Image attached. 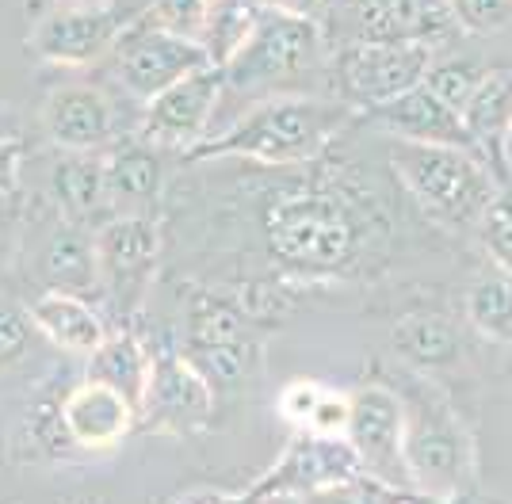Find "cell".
<instances>
[{"instance_id":"cell-32","label":"cell","mask_w":512,"mask_h":504,"mask_svg":"<svg viewBox=\"0 0 512 504\" xmlns=\"http://www.w3.org/2000/svg\"><path fill=\"white\" fill-rule=\"evenodd\" d=\"M463 35L497 39L512 35V0H448Z\"/></svg>"},{"instance_id":"cell-37","label":"cell","mask_w":512,"mask_h":504,"mask_svg":"<svg viewBox=\"0 0 512 504\" xmlns=\"http://www.w3.org/2000/svg\"><path fill=\"white\" fill-rule=\"evenodd\" d=\"M264 12H279V16H299V20H321L329 0H253Z\"/></svg>"},{"instance_id":"cell-25","label":"cell","mask_w":512,"mask_h":504,"mask_svg":"<svg viewBox=\"0 0 512 504\" xmlns=\"http://www.w3.org/2000/svg\"><path fill=\"white\" fill-rule=\"evenodd\" d=\"M153 371V348L134 329H115L100 340V348L88 356V378L115 386L134 405H142L146 382Z\"/></svg>"},{"instance_id":"cell-39","label":"cell","mask_w":512,"mask_h":504,"mask_svg":"<svg viewBox=\"0 0 512 504\" xmlns=\"http://www.w3.org/2000/svg\"><path fill=\"white\" fill-rule=\"evenodd\" d=\"M58 4H115V0H58Z\"/></svg>"},{"instance_id":"cell-10","label":"cell","mask_w":512,"mask_h":504,"mask_svg":"<svg viewBox=\"0 0 512 504\" xmlns=\"http://www.w3.org/2000/svg\"><path fill=\"white\" fill-rule=\"evenodd\" d=\"M214 420V386L180 348H153V371L138 405V428L172 440H195Z\"/></svg>"},{"instance_id":"cell-12","label":"cell","mask_w":512,"mask_h":504,"mask_svg":"<svg viewBox=\"0 0 512 504\" xmlns=\"http://www.w3.org/2000/svg\"><path fill=\"white\" fill-rule=\"evenodd\" d=\"M134 12L115 4H58L31 27L27 50L58 69H85L111 58Z\"/></svg>"},{"instance_id":"cell-18","label":"cell","mask_w":512,"mask_h":504,"mask_svg":"<svg viewBox=\"0 0 512 504\" xmlns=\"http://www.w3.org/2000/svg\"><path fill=\"white\" fill-rule=\"evenodd\" d=\"M65 436L81 451H111L138 428V405L115 386L85 378L62 398Z\"/></svg>"},{"instance_id":"cell-3","label":"cell","mask_w":512,"mask_h":504,"mask_svg":"<svg viewBox=\"0 0 512 504\" xmlns=\"http://www.w3.org/2000/svg\"><path fill=\"white\" fill-rule=\"evenodd\" d=\"M394 390L406 409L402 455L413 493L432 501H459L478 493V443L440 382L406 367L402 386Z\"/></svg>"},{"instance_id":"cell-16","label":"cell","mask_w":512,"mask_h":504,"mask_svg":"<svg viewBox=\"0 0 512 504\" xmlns=\"http://www.w3.org/2000/svg\"><path fill=\"white\" fill-rule=\"evenodd\" d=\"M43 130L62 153H104L119 142V111L100 84L69 81L46 92Z\"/></svg>"},{"instance_id":"cell-13","label":"cell","mask_w":512,"mask_h":504,"mask_svg":"<svg viewBox=\"0 0 512 504\" xmlns=\"http://www.w3.org/2000/svg\"><path fill=\"white\" fill-rule=\"evenodd\" d=\"M203 65H211V58L199 42L161 31L142 16L127 23V31L119 35L115 50H111V73H115L119 88L138 104H150L157 92H165L169 84Z\"/></svg>"},{"instance_id":"cell-35","label":"cell","mask_w":512,"mask_h":504,"mask_svg":"<svg viewBox=\"0 0 512 504\" xmlns=\"http://www.w3.org/2000/svg\"><path fill=\"white\" fill-rule=\"evenodd\" d=\"M23 138L16 130L0 126V195H16L20 191V172H23Z\"/></svg>"},{"instance_id":"cell-17","label":"cell","mask_w":512,"mask_h":504,"mask_svg":"<svg viewBox=\"0 0 512 504\" xmlns=\"http://www.w3.org/2000/svg\"><path fill=\"white\" fill-rule=\"evenodd\" d=\"M360 123H371L375 130H383L386 138H394V142H428V146L474 149L467 126H463V115L451 104H444L425 81L406 88L402 96H394L386 104L363 111Z\"/></svg>"},{"instance_id":"cell-15","label":"cell","mask_w":512,"mask_h":504,"mask_svg":"<svg viewBox=\"0 0 512 504\" xmlns=\"http://www.w3.org/2000/svg\"><path fill=\"white\" fill-rule=\"evenodd\" d=\"M226 96V77L218 65H203L188 77L169 84L165 92H157L150 104H142V123L138 138L157 149H176L188 153L195 142H203L211 134V119L218 104Z\"/></svg>"},{"instance_id":"cell-14","label":"cell","mask_w":512,"mask_h":504,"mask_svg":"<svg viewBox=\"0 0 512 504\" xmlns=\"http://www.w3.org/2000/svg\"><path fill=\"white\" fill-rule=\"evenodd\" d=\"M180 352L207 375L214 390H226L253 371L260 344L245 310L218 294H199L188 310V333Z\"/></svg>"},{"instance_id":"cell-11","label":"cell","mask_w":512,"mask_h":504,"mask_svg":"<svg viewBox=\"0 0 512 504\" xmlns=\"http://www.w3.org/2000/svg\"><path fill=\"white\" fill-rule=\"evenodd\" d=\"M352 409H348V428L344 440L352 443L360 466L383 482L386 489H394L398 497H417L409 485L406 455H402V428H406V409L402 398L390 382H360L356 390H348Z\"/></svg>"},{"instance_id":"cell-30","label":"cell","mask_w":512,"mask_h":504,"mask_svg":"<svg viewBox=\"0 0 512 504\" xmlns=\"http://www.w3.org/2000/svg\"><path fill=\"white\" fill-rule=\"evenodd\" d=\"M214 0H150L142 20L161 27V31H172L180 39H203V27L211 20Z\"/></svg>"},{"instance_id":"cell-33","label":"cell","mask_w":512,"mask_h":504,"mask_svg":"<svg viewBox=\"0 0 512 504\" xmlns=\"http://www.w3.org/2000/svg\"><path fill=\"white\" fill-rule=\"evenodd\" d=\"M321 394H325V382L318 378H291L283 390H279V417L287 420L295 432H302L310 417H314V409H318Z\"/></svg>"},{"instance_id":"cell-5","label":"cell","mask_w":512,"mask_h":504,"mask_svg":"<svg viewBox=\"0 0 512 504\" xmlns=\"http://www.w3.org/2000/svg\"><path fill=\"white\" fill-rule=\"evenodd\" d=\"M325 65H329V42L321 35L318 20L279 16V12L260 8L249 39L222 65V77H226V92L268 96V92H283V84L299 81L306 73H318Z\"/></svg>"},{"instance_id":"cell-29","label":"cell","mask_w":512,"mask_h":504,"mask_svg":"<svg viewBox=\"0 0 512 504\" xmlns=\"http://www.w3.org/2000/svg\"><path fill=\"white\" fill-rule=\"evenodd\" d=\"M478 233H482V245L490 252L493 268L512 275V184H497L478 218Z\"/></svg>"},{"instance_id":"cell-1","label":"cell","mask_w":512,"mask_h":504,"mask_svg":"<svg viewBox=\"0 0 512 504\" xmlns=\"http://www.w3.org/2000/svg\"><path fill=\"white\" fill-rule=\"evenodd\" d=\"M363 115L337 96H306V92H268L253 107H245L230 126L207 134L188 153V165L203 161H253L264 168L314 165L344 130Z\"/></svg>"},{"instance_id":"cell-28","label":"cell","mask_w":512,"mask_h":504,"mask_svg":"<svg viewBox=\"0 0 512 504\" xmlns=\"http://www.w3.org/2000/svg\"><path fill=\"white\" fill-rule=\"evenodd\" d=\"M490 73V65H482L470 54H455V50H436V58L428 65L425 84L455 111H463V104L470 100V92L482 84V77Z\"/></svg>"},{"instance_id":"cell-21","label":"cell","mask_w":512,"mask_h":504,"mask_svg":"<svg viewBox=\"0 0 512 504\" xmlns=\"http://www.w3.org/2000/svg\"><path fill=\"white\" fill-rule=\"evenodd\" d=\"M39 275H43L46 291H73L85 298L88 291H100L92 226H81V222L58 214V226L46 233V241L39 245Z\"/></svg>"},{"instance_id":"cell-36","label":"cell","mask_w":512,"mask_h":504,"mask_svg":"<svg viewBox=\"0 0 512 504\" xmlns=\"http://www.w3.org/2000/svg\"><path fill=\"white\" fill-rule=\"evenodd\" d=\"M16 195H0V268L12 260L16 241H20V207H16Z\"/></svg>"},{"instance_id":"cell-4","label":"cell","mask_w":512,"mask_h":504,"mask_svg":"<svg viewBox=\"0 0 512 504\" xmlns=\"http://www.w3.org/2000/svg\"><path fill=\"white\" fill-rule=\"evenodd\" d=\"M386 161L409 199L440 226H478L490 195L497 191L490 165L474 149L394 142Z\"/></svg>"},{"instance_id":"cell-2","label":"cell","mask_w":512,"mask_h":504,"mask_svg":"<svg viewBox=\"0 0 512 504\" xmlns=\"http://www.w3.org/2000/svg\"><path fill=\"white\" fill-rule=\"evenodd\" d=\"M268 256L295 275H341L363 249L360 207L337 188H287L260 214Z\"/></svg>"},{"instance_id":"cell-20","label":"cell","mask_w":512,"mask_h":504,"mask_svg":"<svg viewBox=\"0 0 512 504\" xmlns=\"http://www.w3.org/2000/svg\"><path fill=\"white\" fill-rule=\"evenodd\" d=\"M459 115H463V126H467L478 157L490 165L493 180L505 184L501 142H505V130L512 123V65H490V73L470 92V100Z\"/></svg>"},{"instance_id":"cell-19","label":"cell","mask_w":512,"mask_h":504,"mask_svg":"<svg viewBox=\"0 0 512 504\" xmlns=\"http://www.w3.org/2000/svg\"><path fill=\"white\" fill-rule=\"evenodd\" d=\"M104 191L111 214H153L165 191L161 149L142 142H115L104 149Z\"/></svg>"},{"instance_id":"cell-7","label":"cell","mask_w":512,"mask_h":504,"mask_svg":"<svg viewBox=\"0 0 512 504\" xmlns=\"http://www.w3.org/2000/svg\"><path fill=\"white\" fill-rule=\"evenodd\" d=\"M318 23L329 50L348 42H425L448 50L463 39L448 0H329Z\"/></svg>"},{"instance_id":"cell-23","label":"cell","mask_w":512,"mask_h":504,"mask_svg":"<svg viewBox=\"0 0 512 504\" xmlns=\"http://www.w3.org/2000/svg\"><path fill=\"white\" fill-rule=\"evenodd\" d=\"M390 344H394V356L421 375H440L463 356V336L444 314H406L394 325Z\"/></svg>"},{"instance_id":"cell-27","label":"cell","mask_w":512,"mask_h":504,"mask_svg":"<svg viewBox=\"0 0 512 504\" xmlns=\"http://www.w3.org/2000/svg\"><path fill=\"white\" fill-rule=\"evenodd\" d=\"M256 16H260V8H256L253 0H214L211 20H207L203 39H199V46L211 58V65L222 69V65L234 58L237 46L249 39Z\"/></svg>"},{"instance_id":"cell-31","label":"cell","mask_w":512,"mask_h":504,"mask_svg":"<svg viewBox=\"0 0 512 504\" xmlns=\"http://www.w3.org/2000/svg\"><path fill=\"white\" fill-rule=\"evenodd\" d=\"M39 333L31 310L0 294V375H8L12 367H20L31 356V336Z\"/></svg>"},{"instance_id":"cell-24","label":"cell","mask_w":512,"mask_h":504,"mask_svg":"<svg viewBox=\"0 0 512 504\" xmlns=\"http://www.w3.org/2000/svg\"><path fill=\"white\" fill-rule=\"evenodd\" d=\"M50 195H54L62 218H73L81 226L96 218V226H100L111 214L104 191V153H69L65 149V157H58V165L50 168Z\"/></svg>"},{"instance_id":"cell-22","label":"cell","mask_w":512,"mask_h":504,"mask_svg":"<svg viewBox=\"0 0 512 504\" xmlns=\"http://www.w3.org/2000/svg\"><path fill=\"white\" fill-rule=\"evenodd\" d=\"M31 321L35 329L69 356H92L100 348V340L107 336L104 317L96 314V306L85 294L73 291H43L31 306Z\"/></svg>"},{"instance_id":"cell-9","label":"cell","mask_w":512,"mask_h":504,"mask_svg":"<svg viewBox=\"0 0 512 504\" xmlns=\"http://www.w3.org/2000/svg\"><path fill=\"white\" fill-rule=\"evenodd\" d=\"M92 249H96L100 291L111 298L119 314L134 317L157 275V256H161L157 214H107L100 226H92Z\"/></svg>"},{"instance_id":"cell-38","label":"cell","mask_w":512,"mask_h":504,"mask_svg":"<svg viewBox=\"0 0 512 504\" xmlns=\"http://www.w3.org/2000/svg\"><path fill=\"white\" fill-rule=\"evenodd\" d=\"M501 165H505V184H512V123L505 130V142H501Z\"/></svg>"},{"instance_id":"cell-6","label":"cell","mask_w":512,"mask_h":504,"mask_svg":"<svg viewBox=\"0 0 512 504\" xmlns=\"http://www.w3.org/2000/svg\"><path fill=\"white\" fill-rule=\"evenodd\" d=\"M241 497L264 501V497H283V501H299V497H398L394 489L375 482L360 466L352 443L344 436H314L299 432L291 447L279 455V462L253 482Z\"/></svg>"},{"instance_id":"cell-34","label":"cell","mask_w":512,"mask_h":504,"mask_svg":"<svg viewBox=\"0 0 512 504\" xmlns=\"http://www.w3.org/2000/svg\"><path fill=\"white\" fill-rule=\"evenodd\" d=\"M348 409H352L348 390L325 386L318 409H314V417H310V424H306L302 432H314V436H344V428H348Z\"/></svg>"},{"instance_id":"cell-26","label":"cell","mask_w":512,"mask_h":504,"mask_svg":"<svg viewBox=\"0 0 512 504\" xmlns=\"http://www.w3.org/2000/svg\"><path fill=\"white\" fill-rule=\"evenodd\" d=\"M463 314H467V325L482 340L512 348V275H505L501 268L478 275L470 283Z\"/></svg>"},{"instance_id":"cell-8","label":"cell","mask_w":512,"mask_h":504,"mask_svg":"<svg viewBox=\"0 0 512 504\" xmlns=\"http://www.w3.org/2000/svg\"><path fill=\"white\" fill-rule=\"evenodd\" d=\"M432 58L436 50L425 42H348L329 50L325 69L333 81V96L363 115L425 81Z\"/></svg>"}]
</instances>
